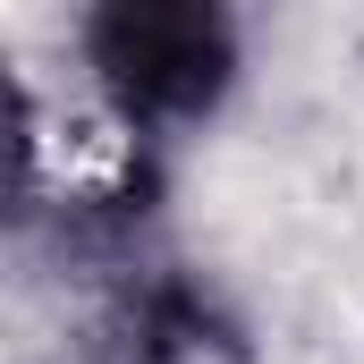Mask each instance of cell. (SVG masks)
<instances>
[{
    "instance_id": "6da1fadb",
    "label": "cell",
    "mask_w": 364,
    "mask_h": 364,
    "mask_svg": "<svg viewBox=\"0 0 364 364\" xmlns=\"http://www.w3.org/2000/svg\"><path fill=\"white\" fill-rule=\"evenodd\" d=\"M220 68H229V43L203 9H119L93 34V77L127 127L203 110Z\"/></svg>"
}]
</instances>
